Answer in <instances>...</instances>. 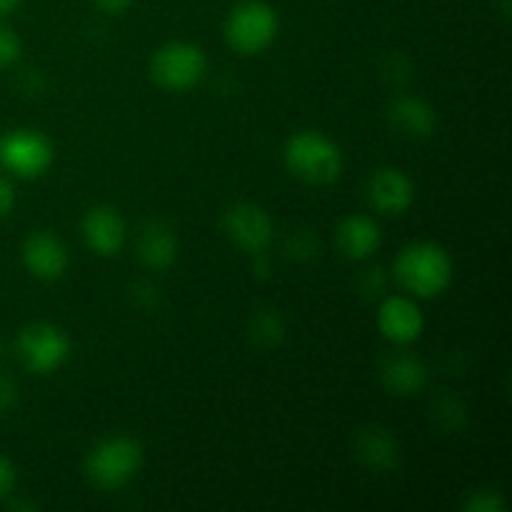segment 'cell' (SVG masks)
I'll return each instance as SVG.
<instances>
[{
    "label": "cell",
    "mask_w": 512,
    "mask_h": 512,
    "mask_svg": "<svg viewBox=\"0 0 512 512\" xmlns=\"http://www.w3.org/2000/svg\"><path fill=\"white\" fill-rule=\"evenodd\" d=\"M380 378L393 395H415L428 385V368L418 355L395 353L383 360Z\"/></svg>",
    "instance_id": "obj_13"
},
{
    "label": "cell",
    "mask_w": 512,
    "mask_h": 512,
    "mask_svg": "<svg viewBox=\"0 0 512 512\" xmlns=\"http://www.w3.org/2000/svg\"><path fill=\"white\" fill-rule=\"evenodd\" d=\"M368 198L380 213H405L415 200V185L403 170L383 168L370 178Z\"/></svg>",
    "instance_id": "obj_12"
},
{
    "label": "cell",
    "mask_w": 512,
    "mask_h": 512,
    "mask_svg": "<svg viewBox=\"0 0 512 512\" xmlns=\"http://www.w3.org/2000/svg\"><path fill=\"white\" fill-rule=\"evenodd\" d=\"M285 165L305 183L328 185L343 173V153L328 135L318 130H300L285 143Z\"/></svg>",
    "instance_id": "obj_2"
},
{
    "label": "cell",
    "mask_w": 512,
    "mask_h": 512,
    "mask_svg": "<svg viewBox=\"0 0 512 512\" xmlns=\"http://www.w3.org/2000/svg\"><path fill=\"white\" fill-rule=\"evenodd\" d=\"M143 465V450L128 435H113L95 445L85 458V473L90 483L103 490L123 488L135 478Z\"/></svg>",
    "instance_id": "obj_3"
},
{
    "label": "cell",
    "mask_w": 512,
    "mask_h": 512,
    "mask_svg": "<svg viewBox=\"0 0 512 512\" xmlns=\"http://www.w3.org/2000/svg\"><path fill=\"white\" fill-rule=\"evenodd\" d=\"M378 223L368 215H350L338 228V248L348 260H368L380 248Z\"/></svg>",
    "instance_id": "obj_14"
},
{
    "label": "cell",
    "mask_w": 512,
    "mask_h": 512,
    "mask_svg": "<svg viewBox=\"0 0 512 512\" xmlns=\"http://www.w3.org/2000/svg\"><path fill=\"white\" fill-rule=\"evenodd\" d=\"M395 278L418 298H435L453 283V260L435 243H413L400 250Z\"/></svg>",
    "instance_id": "obj_1"
},
{
    "label": "cell",
    "mask_w": 512,
    "mask_h": 512,
    "mask_svg": "<svg viewBox=\"0 0 512 512\" xmlns=\"http://www.w3.org/2000/svg\"><path fill=\"white\" fill-rule=\"evenodd\" d=\"M20 55V38L8 28V25L0 23V68H8L18 60Z\"/></svg>",
    "instance_id": "obj_20"
},
{
    "label": "cell",
    "mask_w": 512,
    "mask_h": 512,
    "mask_svg": "<svg viewBox=\"0 0 512 512\" xmlns=\"http://www.w3.org/2000/svg\"><path fill=\"white\" fill-rule=\"evenodd\" d=\"M290 253L295 255V258H308L310 253H315V238L308 233H295L293 238H290Z\"/></svg>",
    "instance_id": "obj_21"
},
{
    "label": "cell",
    "mask_w": 512,
    "mask_h": 512,
    "mask_svg": "<svg viewBox=\"0 0 512 512\" xmlns=\"http://www.w3.org/2000/svg\"><path fill=\"white\" fill-rule=\"evenodd\" d=\"M208 58L193 43H168L155 50L150 75L165 90H190L203 80Z\"/></svg>",
    "instance_id": "obj_5"
},
{
    "label": "cell",
    "mask_w": 512,
    "mask_h": 512,
    "mask_svg": "<svg viewBox=\"0 0 512 512\" xmlns=\"http://www.w3.org/2000/svg\"><path fill=\"white\" fill-rule=\"evenodd\" d=\"M20 8V0H0V18H8Z\"/></svg>",
    "instance_id": "obj_26"
},
{
    "label": "cell",
    "mask_w": 512,
    "mask_h": 512,
    "mask_svg": "<svg viewBox=\"0 0 512 512\" xmlns=\"http://www.w3.org/2000/svg\"><path fill=\"white\" fill-rule=\"evenodd\" d=\"M390 120L400 133L410 135V138H430L435 133V125H438L435 110L415 95L395 98L390 105Z\"/></svg>",
    "instance_id": "obj_16"
},
{
    "label": "cell",
    "mask_w": 512,
    "mask_h": 512,
    "mask_svg": "<svg viewBox=\"0 0 512 512\" xmlns=\"http://www.w3.org/2000/svg\"><path fill=\"white\" fill-rule=\"evenodd\" d=\"M13 208H15V190L13 185L0 175V220L8 218Z\"/></svg>",
    "instance_id": "obj_23"
},
{
    "label": "cell",
    "mask_w": 512,
    "mask_h": 512,
    "mask_svg": "<svg viewBox=\"0 0 512 512\" xmlns=\"http://www.w3.org/2000/svg\"><path fill=\"white\" fill-rule=\"evenodd\" d=\"M378 325L380 333L390 340V343L408 345L420 338L423 333V313L418 305L403 295H393L385 300L378 310Z\"/></svg>",
    "instance_id": "obj_11"
},
{
    "label": "cell",
    "mask_w": 512,
    "mask_h": 512,
    "mask_svg": "<svg viewBox=\"0 0 512 512\" xmlns=\"http://www.w3.org/2000/svg\"><path fill=\"white\" fill-rule=\"evenodd\" d=\"M355 450H358V458L378 473H388L398 465V443L385 428L363 430L355 440Z\"/></svg>",
    "instance_id": "obj_17"
},
{
    "label": "cell",
    "mask_w": 512,
    "mask_h": 512,
    "mask_svg": "<svg viewBox=\"0 0 512 512\" xmlns=\"http://www.w3.org/2000/svg\"><path fill=\"white\" fill-rule=\"evenodd\" d=\"M13 488H15V468L8 458L0 455V500H3L5 495H10V490Z\"/></svg>",
    "instance_id": "obj_22"
},
{
    "label": "cell",
    "mask_w": 512,
    "mask_h": 512,
    "mask_svg": "<svg viewBox=\"0 0 512 512\" xmlns=\"http://www.w3.org/2000/svg\"><path fill=\"white\" fill-rule=\"evenodd\" d=\"M23 263L38 280H58L68 270V248L53 233H33L23 243Z\"/></svg>",
    "instance_id": "obj_10"
},
{
    "label": "cell",
    "mask_w": 512,
    "mask_h": 512,
    "mask_svg": "<svg viewBox=\"0 0 512 512\" xmlns=\"http://www.w3.org/2000/svg\"><path fill=\"white\" fill-rule=\"evenodd\" d=\"M125 220L110 205L90 208L83 218V240L100 258H113L125 245Z\"/></svg>",
    "instance_id": "obj_9"
},
{
    "label": "cell",
    "mask_w": 512,
    "mask_h": 512,
    "mask_svg": "<svg viewBox=\"0 0 512 512\" xmlns=\"http://www.w3.org/2000/svg\"><path fill=\"white\" fill-rule=\"evenodd\" d=\"M138 255L148 268L163 270L170 268L178 258V238L168 223L150 220L140 228L138 235Z\"/></svg>",
    "instance_id": "obj_15"
},
{
    "label": "cell",
    "mask_w": 512,
    "mask_h": 512,
    "mask_svg": "<svg viewBox=\"0 0 512 512\" xmlns=\"http://www.w3.org/2000/svg\"><path fill=\"white\" fill-rule=\"evenodd\" d=\"M15 398H18V390H15L13 380L0 378V410H8L10 405H15Z\"/></svg>",
    "instance_id": "obj_24"
},
{
    "label": "cell",
    "mask_w": 512,
    "mask_h": 512,
    "mask_svg": "<svg viewBox=\"0 0 512 512\" xmlns=\"http://www.w3.org/2000/svg\"><path fill=\"white\" fill-rule=\"evenodd\" d=\"M0 163L15 178H40L53 163V145L38 130H13L0 140Z\"/></svg>",
    "instance_id": "obj_7"
},
{
    "label": "cell",
    "mask_w": 512,
    "mask_h": 512,
    "mask_svg": "<svg viewBox=\"0 0 512 512\" xmlns=\"http://www.w3.org/2000/svg\"><path fill=\"white\" fill-rule=\"evenodd\" d=\"M18 358L30 373H55L70 358V338L50 323H33L20 330L15 340Z\"/></svg>",
    "instance_id": "obj_6"
},
{
    "label": "cell",
    "mask_w": 512,
    "mask_h": 512,
    "mask_svg": "<svg viewBox=\"0 0 512 512\" xmlns=\"http://www.w3.org/2000/svg\"><path fill=\"white\" fill-rule=\"evenodd\" d=\"M93 3L100 10H105V13H123V10H128L133 5V0H93Z\"/></svg>",
    "instance_id": "obj_25"
},
{
    "label": "cell",
    "mask_w": 512,
    "mask_h": 512,
    "mask_svg": "<svg viewBox=\"0 0 512 512\" xmlns=\"http://www.w3.org/2000/svg\"><path fill=\"white\" fill-rule=\"evenodd\" d=\"M278 13L265 0H243L225 18V40L243 55L263 53L278 35Z\"/></svg>",
    "instance_id": "obj_4"
},
{
    "label": "cell",
    "mask_w": 512,
    "mask_h": 512,
    "mask_svg": "<svg viewBox=\"0 0 512 512\" xmlns=\"http://www.w3.org/2000/svg\"><path fill=\"white\" fill-rule=\"evenodd\" d=\"M223 228L228 238L250 255L265 253L273 243V220L255 203H238L225 210Z\"/></svg>",
    "instance_id": "obj_8"
},
{
    "label": "cell",
    "mask_w": 512,
    "mask_h": 512,
    "mask_svg": "<svg viewBox=\"0 0 512 512\" xmlns=\"http://www.w3.org/2000/svg\"><path fill=\"white\" fill-rule=\"evenodd\" d=\"M253 338L263 345H275L283 338V323L275 313L265 310L253 320Z\"/></svg>",
    "instance_id": "obj_18"
},
{
    "label": "cell",
    "mask_w": 512,
    "mask_h": 512,
    "mask_svg": "<svg viewBox=\"0 0 512 512\" xmlns=\"http://www.w3.org/2000/svg\"><path fill=\"white\" fill-rule=\"evenodd\" d=\"M463 508L473 512H503L505 500L503 495L495 493V490H475V493L468 495Z\"/></svg>",
    "instance_id": "obj_19"
}]
</instances>
